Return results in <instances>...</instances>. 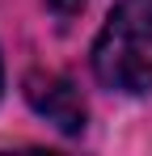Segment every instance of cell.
I'll list each match as a JSON object with an SVG mask.
<instances>
[{
	"mask_svg": "<svg viewBox=\"0 0 152 156\" xmlns=\"http://www.w3.org/2000/svg\"><path fill=\"white\" fill-rule=\"evenodd\" d=\"M93 76L114 93L152 89V0H118L93 42Z\"/></svg>",
	"mask_w": 152,
	"mask_h": 156,
	"instance_id": "cell-1",
	"label": "cell"
},
{
	"mask_svg": "<svg viewBox=\"0 0 152 156\" xmlns=\"http://www.w3.org/2000/svg\"><path fill=\"white\" fill-rule=\"evenodd\" d=\"M25 101L51 127H59L63 135H80L85 131V101H80L72 80L55 76V72H30L25 76Z\"/></svg>",
	"mask_w": 152,
	"mask_h": 156,
	"instance_id": "cell-2",
	"label": "cell"
},
{
	"mask_svg": "<svg viewBox=\"0 0 152 156\" xmlns=\"http://www.w3.org/2000/svg\"><path fill=\"white\" fill-rule=\"evenodd\" d=\"M51 4V13H59V17H72V13H80L89 0H47Z\"/></svg>",
	"mask_w": 152,
	"mask_h": 156,
	"instance_id": "cell-3",
	"label": "cell"
},
{
	"mask_svg": "<svg viewBox=\"0 0 152 156\" xmlns=\"http://www.w3.org/2000/svg\"><path fill=\"white\" fill-rule=\"evenodd\" d=\"M0 80H4V72H0Z\"/></svg>",
	"mask_w": 152,
	"mask_h": 156,
	"instance_id": "cell-4",
	"label": "cell"
}]
</instances>
